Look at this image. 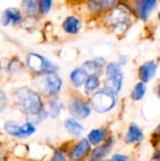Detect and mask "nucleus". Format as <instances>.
Listing matches in <instances>:
<instances>
[{"label": "nucleus", "mask_w": 160, "mask_h": 161, "mask_svg": "<svg viewBox=\"0 0 160 161\" xmlns=\"http://www.w3.org/2000/svg\"><path fill=\"white\" fill-rule=\"evenodd\" d=\"M104 72L106 74V78L109 79L117 75H119L120 73H122V67L116 62V61H111L106 64Z\"/></svg>", "instance_id": "obj_24"}, {"label": "nucleus", "mask_w": 160, "mask_h": 161, "mask_svg": "<svg viewBox=\"0 0 160 161\" xmlns=\"http://www.w3.org/2000/svg\"><path fill=\"white\" fill-rule=\"evenodd\" d=\"M25 16L21 8L16 7H8L5 8L0 16V25L4 27L13 25L18 26L25 21Z\"/></svg>", "instance_id": "obj_8"}, {"label": "nucleus", "mask_w": 160, "mask_h": 161, "mask_svg": "<svg viewBox=\"0 0 160 161\" xmlns=\"http://www.w3.org/2000/svg\"><path fill=\"white\" fill-rule=\"evenodd\" d=\"M127 159H128L127 156H124L122 154H115L109 159H107L105 161H127Z\"/></svg>", "instance_id": "obj_29"}, {"label": "nucleus", "mask_w": 160, "mask_h": 161, "mask_svg": "<svg viewBox=\"0 0 160 161\" xmlns=\"http://www.w3.org/2000/svg\"><path fill=\"white\" fill-rule=\"evenodd\" d=\"M62 105L58 97L52 99L49 103V114L52 118H58L60 114Z\"/></svg>", "instance_id": "obj_25"}, {"label": "nucleus", "mask_w": 160, "mask_h": 161, "mask_svg": "<svg viewBox=\"0 0 160 161\" xmlns=\"http://www.w3.org/2000/svg\"><path fill=\"white\" fill-rule=\"evenodd\" d=\"M124 79V73L122 72L119 75H117L109 79H106V82H107L106 86L110 88L113 92H115L118 94L123 88Z\"/></svg>", "instance_id": "obj_21"}, {"label": "nucleus", "mask_w": 160, "mask_h": 161, "mask_svg": "<svg viewBox=\"0 0 160 161\" xmlns=\"http://www.w3.org/2000/svg\"><path fill=\"white\" fill-rule=\"evenodd\" d=\"M51 161H66V158H64V155L60 151H56Z\"/></svg>", "instance_id": "obj_30"}, {"label": "nucleus", "mask_w": 160, "mask_h": 161, "mask_svg": "<svg viewBox=\"0 0 160 161\" xmlns=\"http://www.w3.org/2000/svg\"><path fill=\"white\" fill-rule=\"evenodd\" d=\"M5 130L8 134L17 137V138H25L32 135L35 132V126L33 124L27 122L23 125H18L14 121H7L5 123Z\"/></svg>", "instance_id": "obj_9"}, {"label": "nucleus", "mask_w": 160, "mask_h": 161, "mask_svg": "<svg viewBox=\"0 0 160 161\" xmlns=\"http://www.w3.org/2000/svg\"><path fill=\"white\" fill-rule=\"evenodd\" d=\"M157 95L160 98V83L157 85Z\"/></svg>", "instance_id": "obj_34"}, {"label": "nucleus", "mask_w": 160, "mask_h": 161, "mask_svg": "<svg viewBox=\"0 0 160 161\" xmlns=\"http://www.w3.org/2000/svg\"><path fill=\"white\" fill-rule=\"evenodd\" d=\"M114 142H115V139L113 137H110L109 139H108L106 143L96 147L91 154L90 161H102V159L111 151Z\"/></svg>", "instance_id": "obj_15"}, {"label": "nucleus", "mask_w": 160, "mask_h": 161, "mask_svg": "<svg viewBox=\"0 0 160 161\" xmlns=\"http://www.w3.org/2000/svg\"><path fill=\"white\" fill-rule=\"evenodd\" d=\"M154 135H155V138H157V140H159L160 139V124L157 125V127L155 129V131H154Z\"/></svg>", "instance_id": "obj_31"}, {"label": "nucleus", "mask_w": 160, "mask_h": 161, "mask_svg": "<svg viewBox=\"0 0 160 161\" xmlns=\"http://www.w3.org/2000/svg\"><path fill=\"white\" fill-rule=\"evenodd\" d=\"M147 84L141 82V81H139L135 84L134 88L132 89V92H131V98L133 101H141L144 98L145 94H146V92H147Z\"/></svg>", "instance_id": "obj_22"}, {"label": "nucleus", "mask_w": 160, "mask_h": 161, "mask_svg": "<svg viewBox=\"0 0 160 161\" xmlns=\"http://www.w3.org/2000/svg\"><path fill=\"white\" fill-rule=\"evenodd\" d=\"M87 76H88V73L83 67H76L71 72L70 80L74 87L79 88L83 86Z\"/></svg>", "instance_id": "obj_18"}, {"label": "nucleus", "mask_w": 160, "mask_h": 161, "mask_svg": "<svg viewBox=\"0 0 160 161\" xmlns=\"http://www.w3.org/2000/svg\"><path fill=\"white\" fill-rule=\"evenodd\" d=\"M21 10L25 18L34 19L40 14V0H21Z\"/></svg>", "instance_id": "obj_14"}, {"label": "nucleus", "mask_w": 160, "mask_h": 161, "mask_svg": "<svg viewBox=\"0 0 160 161\" xmlns=\"http://www.w3.org/2000/svg\"><path fill=\"white\" fill-rule=\"evenodd\" d=\"M12 101L22 112L28 116H34L43 112V104L41 96L26 86L21 87L13 92Z\"/></svg>", "instance_id": "obj_2"}, {"label": "nucleus", "mask_w": 160, "mask_h": 161, "mask_svg": "<svg viewBox=\"0 0 160 161\" xmlns=\"http://www.w3.org/2000/svg\"><path fill=\"white\" fill-rule=\"evenodd\" d=\"M128 61H129V58H128V56L125 55V54H120V55L118 56V58H117V60H116V62H117L121 67H124V66L127 65Z\"/></svg>", "instance_id": "obj_27"}, {"label": "nucleus", "mask_w": 160, "mask_h": 161, "mask_svg": "<svg viewBox=\"0 0 160 161\" xmlns=\"http://www.w3.org/2000/svg\"><path fill=\"white\" fill-rule=\"evenodd\" d=\"M35 85L38 92L44 96H55L62 87V79L57 73L37 75Z\"/></svg>", "instance_id": "obj_4"}, {"label": "nucleus", "mask_w": 160, "mask_h": 161, "mask_svg": "<svg viewBox=\"0 0 160 161\" xmlns=\"http://www.w3.org/2000/svg\"><path fill=\"white\" fill-rule=\"evenodd\" d=\"M124 0H84V8L90 18L100 20Z\"/></svg>", "instance_id": "obj_7"}, {"label": "nucleus", "mask_w": 160, "mask_h": 161, "mask_svg": "<svg viewBox=\"0 0 160 161\" xmlns=\"http://www.w3.org/2000/svg\"><path fill=\"white\" fill-rule=\"evenodd\" d=\"M54 0H40V14L46 15L50 12Z\"/></svg>", "instance_id": "obj_26"}, {"label": "nucleus", "mask_w": 160, "mask_h": 161, "mask_svg": "<svg viewBox=\"0 0 160 161\" xmlns=\"http://www.w3.org/2000/svg\"><path fill=\"white\" fill-rule=\"evenodd\" d=\"M7 106V97L4 91L0 88V112H2Z\"/></svg>", "instance_id": "obj_28"}, {"label": "nucleus", "mask_w": 160, "mask_h": 161, "mask_svg": "<svg viewBox=\"0 0 160 161\" xmlns=\"http://www.w3.org/2000/svg\"><path fill=\"white\" fill-rule=\"evenodd\" d=\"M91 150V144L88 142V140L83 139L81 140L77 145L74 148V150L70 154V158L74 161L81 160L83 158L86 157V155Z\"/></svg>", "instance_id": "obj_17"}, {"label": "nucleus", "mask_w": 160, "mask_h": 161, "mask_svg": "<svg viewBox=\"0 0 160 161\" xmlns=\"http://www.w3.org/2000/svg\"><path fill=\"white\" fill-rule=\"evenodd\" d=\"M83 27V21L78 15L71 14L67 15L62 23L61 29L62 31L69 36H75L80 33Z\"/></svg>", "instance_id": "obj_12"}, {"label": "nucleus", "mask_w": 160, "mask_h": 161, "mask_svg": "<svg viewBox=\"0 0 160 161\" xmlns=\"http://www.w3.org/2000/svg\"><path fill=\"white\" fill-rule=\"evenodd\" d=\"M144 139V134L142 129L135 123H132L127 130V133L124 137V142L127 144H136L141 142Z\"/></svg>", "instance_id": "obj_16"}, {"label": "nucleus", "mask_w": 160, "mask_h": 161, "mask_svg": "<svg viewBox=\"0 0 160 161\" xmlns=\"http://www.w3.org/2000/svg\"><path fill=\"white\" fill-rule=\"evenodd\" d=\"M154 160L160 161V149L156 150L155 154H154Z\"/></svg>", "instance_id": "obj_32"}, {"label": "nucleus", "mask_w": 160, "mask_h": 161, "mask_svg": "<svg viewBox=\"0 0 160 161\" xmlns=\"http://www.w3.org/2000/svg\"><path fill=\"white\" fill-rule=\"evenodd\" d=\"M160 0H127L137 21L148 23L157 8Z\"/></svg>", "instance_id": "obj_6"}, {"label": "nucleus", "mask_w": 160, "mask_h": 161, "mask_svg": "<svg viewBox=\"0 0 160 161\" xmlns=\"http://www.w3.org/2000/svg\"><path fill=\"white\" fill-rule=\"evenodd\" d=\"M101 84V80H100V75H88L85 83H84V90H85V93L87 95H91L99 87Z\"/></svg>", "instance_id": "obj_19"}, {"label": "nucleus", "mask_w": 160, "mask_h": 161, "mask_svg": "<svg viewBox=\"0 0 160 161\" xmlns=\"http://www.w3.org/2000/svg\"><path fill=\"white\" fill-rule=\"evenodd\" d=\"M117 93L110 88L105 86L103 89L92 93L91 106L100 113H105L115 108L117 104Z\"/></svg>", "instance_id": "obj_5"}, {"label": "nucleus", "mask_w": 160, "mask_h": 161, "mask_svg": "<svg viewBox=\"0 0 160 161\" xmlns=\"http://www.w3.org/2000/svg\"><path fill=\"white\" fill-rule=\"evenodd\" d=\"M71 3H74V4H78V3H83L84 0H67Z\"/></svg>", "instance_id": "obj_33"}, {"label": "nucleus", "mask_w": 160, "mask_h": 161, "mask_svg": "<svg viewBox=\"0 0 160 161\" xmlns=\"http://www.w3.org/2000/svg\"><path fill=\"white\" fill-rule=\"evenodd\" d=\"M25 65L29 71L36 74L37 75L57 73L59 70V66L57 63L48 58L35 52H30L26 55Z\"/></svg>", "instance_id": "obj_3"}, {"label": "nucleus", "mask_w": 160, "mask_h": 161, "mask_svg": "<svg viewBox=\"0 0 160 161\" xmlns=\"http://www.w3.org/2000/svg\"><path fill=\"white\" fill-rule=\"evenodd\" d=\"M107 60L102 58V57H98L92 59H88L86 61L83 62L82 67L87 71L88 75L93 74V75H101V74L104 72L105 66L107 64Z\"/></svg>", "instance_id": "obj_13"}, {"label": "nucleus", "mask_w": 160, "mask_h": 161, "mask_svg": "<svg viewBox=\"0 0 160 161\" xmlns=\"http://www.w3.org/2000/svg\"><path fill=\"white\" fill-rule=\"evenodd\" d=\"M107 129L105 128H97L93 129L88 135V142L91 145H98L103 142L107 138Z\"/></svg>", "instance_id": "obj_20"}, {"label": "nucleus", "mask_w": 160, "mask_h": 161, "mask_svg": "<svg viewBox=\"0 0 160 161\" xmlns=\"http://www.w3.org/2000/svg\"><path fill=\"white\" fill-rule=\"evenodd\" d=\"M103 27L118 38L124 37L137 21L127 0L107 12L100 20Z\"/></svg>", "instance_id": "obj_1"}, {"label": "nucleus", "mask_w": 160, "mask_h": 161, "mask_svg": "<svg viewBox=\"0 0 160 161\" xmlns=\"http://www.w3.org/2000/svg\"><path fill=\"white\" fill-rule=\"evenodd\" d=\"M68 109H69L70 114L74 118L78 119V120L86 119L91 114L90 106L85 101L77 97L71 99L68 105Z\"/></svg>", "instance_id": "obj_11"}, {"label": "nucleus", "mask_w": 160, "mask_h": 161, "mask_svg": "<svg viewBox=\"0 0 160 161\" xmlns=\"http://www.w3.org/2000/svg\"><path fill=\"white\" fill-rule=\"evenodd\" d=\"M157 19L158 22H160V10L157 11Z\"/></svg>", "instance_id": "obj_35"}, {"label": "nucleus", "mask_w": 160, "mask_h": 161, "mask_svg": "<svg viewBox=\"0 0 160 161\" xmlns=\"http://www.w3.org/2000/svg\"><path fill=\"white\" fill-rule=\"evenodd\" d=\"M64 125H65V127H66L67 131H68L70 134L74 135V136L78 137V136H80V135L82 134V132H83V126H82L80 124H78V123H77L74 119H73V118H68V119H66Z\"/></svg>", "instance_id": "obj_23"}, {"label": "nucleus", "mask_w": 160, "mask_h": 161, "mask_svg": "<svg viewBox=\"0 0 160 161\" xmlns=\"http://www.w3.org/2000/svg\"><path fill=\"white\" fill-rule=\"evenodd\" d=\"M158 63L155 59L146 60L138 68V77L140 81L147 84L151 82L157 74Z\"/></svg>", "instance_id": "obj_10"}]
</instances>
